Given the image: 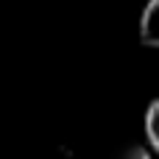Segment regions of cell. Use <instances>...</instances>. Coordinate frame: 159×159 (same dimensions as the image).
Wrapping results in <instances>:
<instances>
[{"label":"cell","mask_w":159,"mask_h":159,"mask_svg":"<svg viewBox=\"0 0 159 159\" xmlns=\"http://www.w3.org/2000/svg\"><path fill=\"white\" fill-rule=\"evenodd\" d=\"M140 42L145 48H159V0H148L140 14Z\"/></svg>","instance_id":"1"},{"label":"cell","mask_w":159,"mask_h":159,"mask_svg":"<svg viewBox=\"0 0 159 159\" xmlns=\"http://www.w3.org/2000/svg\"><path fill=\"white\" fill-rule=\"evenodd\" d=\"M145 137H148L151 148L159 154V98L151 101L145 109Z\"/></svg>","instance_id":"2"}]
</instances>
